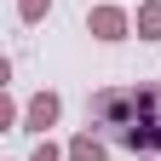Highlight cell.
<instances>
[{
  "label": "cell",
  "mask_w": 161,
  "mask_h": 161,
  "mask_svg": "<svg viewBox=\"0 0 161 161\" xmlns=\"http://www.w3.org/2000/svg\"><path fill=\"white\" fill-rule=\"evenodd\" d=\"M86 127H98L109 144L132 155H161V86H104L86 104Z\"/></svg>",
  "instance_id": "obj_1"
},
{
  "label": "cell",
  "mask_w": 161,
  "mask_h": 161,
  "mask_svg": "<svg viewBox=\"0 0 161 161\" xmlns=\"http://www.w3.org/2000/svg\"><path fill=\"white\" fill-rule=\"evenodd\" d=\"M86 29H92L98 40H121V35L132 29V17L121 12V6H92V12H86Z\"/></svg>",
  "instance_id": "obj_2"
},
{
  "label": "cell",
  "mask_w": 161,
  "mask_h": 161,
  "mask_svg": "<svg viewBox=\"0 0 161 161\" xmlns=\"http://www.w3.org/2000/svg\"><path fill=\"white\" fill-rule=\"evenodd\" d=\"M58 109H64V104H58V92H40V98H29V109H23V127H29V132H46L52 121H58Z\"/></svg>",
  "instance_id": "obj_3"
},
{
  "label": "cell",
  "mask_w": 161,
  "mask_h": 161,
  "mask_svg": "<svg viewBox=\"0 0 161 161\" xmlns=\"http://www.w3.org/2000/svg\"><path fill=\"white\" fill-rule=\"evenodd\" d=\"M109 150H104V138L98 132H75L69 138V161H104Z\"/></svg>",
  "instance_id": "obj_4"
},
{
  "label": "cell",
  "mask_w": 161,
  "mask_h": 161,
  "mask_svg": "<svg viewBox=\"0 0 161 161\" xmlns=\"http://www.w3.org/2000/svg\"><path fill=\"white\" fill-rule=\"evenodd\" d=\"M132 29H138V40H161V0H144V6H138Z\"/></svg>",
  "instance_id": "obj_5"
},
{
  "label": "cell",
  "mask_w": 161,
  "mask_h": 161,
  "mask_svg": "<svg viewBox=\"0 0 161 161\" xmlns=\"http://www.w3.org/2000/svg\"><path fill=\"white\" fill-rule=\"evenodd\" d=\"M46 6H52V0H17V17H23V23H40Z\"/></svg>",
  "instance_id": "obj_6"
},
{
  "label": "cell",
  "mask_w": 161,
  "mask_h": 161,
  "mask_svg": "<svg viewBox=\"0 0 161 161\" xmlns=\"http://www.w3.org/2000/svg\"><path fill=\"white\" fill-rule=\"evenodd\" d=\"M64 155H69V150H58V144H40V150H35L29 161H64Z\"/></svg>",
  "instance_id": "obj_7"
}]
</instances>
